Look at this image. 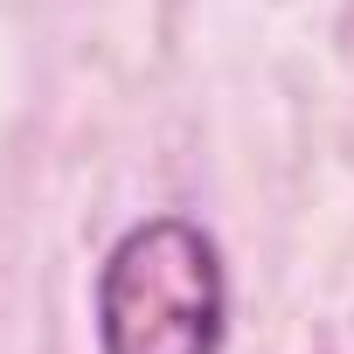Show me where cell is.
<instances>
[{"mask_svg":"<svg viewBox=\"0 0 354 354\" xmlns=\"http://www.w3.org/2000/svg\"><path fill=\"white\" fill-rule=\"evenodd\" d=\"M97 354H223L230 271L202 223L146 216L97 264Z\"/></svg>","mask_w":354,"mask_h":354,"instance_id":"cell-1","label":"cell"}]
</instances>
